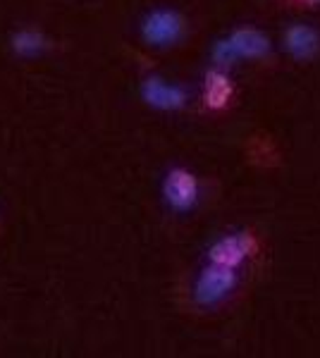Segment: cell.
I'll list each match as a JSON object with an SVG mask.
<instances>
[{"mask_svg": "<svg viewBox=\"0 0 320 358\" xmlns=\"http://www.w3.org/2000/svg\"><path fill=\"white\" fill-rule=\"evenodd\" d=\"M162 194L174 210H189L199 199V184H196V177L187 170H170L165 184H162Z\"/></svg>", "mask_w": 320, "mask_h": 358, "instance_id": "cell-2", "label": "cell"}, {"mask_svg": "<svg viewBox=\"0 0 320 358\" xmlns=\"http://www.w3.org/2000/svg\"><path fill=\"white\" fill-rule=\"evenodd\" d=\"M227 41L232 43L237 57H265L270 53V41L256 29H239Z\"/></svg>", "mask_w": 320, "mask_h": 358, "instance_id": "cell-7", "label": "cell"}, {"mask_svg": "<svg viewBox=\"0 0 320 358\" xmlns=\"http://www.w3.org/2000/svg\"><path fill=\"white\" fill-rule=\"evenodd\" d=\"M213 57H215L218 65H232V60L237 57V53H235V48H232L230 41H220L213 48Z\"/></svg>", "mask_w": 320, "mask_h": 358, "instance_id": "cell-10", "label": "cell"}, {"mask_svg": "<svg viewBox=\"0 0 320 358\" xmlns=\"http://www.w3.org/2000/svg\"><path fill=\"white\" fill-rule=\"evenodd\" d=\"M141 31L151 45H172L182 36V20L172 10H155L146 17Z\"/></svg>", "mask_w": 320, "mask_h": 358, "instance_id": "cell-3", "label": "cell"}, {"mask_svg": "<svg viewBox=\"0 0 320 358\" xmlns=\"http://www.w3.org/2000/svg\"><path fill=\"white\" fill-rule=\"evenodd\" d=\"M141 94L148 106L162 108V110H177L187 103V91L179 89V86L165 84L158 77H148L141 86Z\"/></svg>", "mask_w": 320, "mask_h": 358, "instance_id": "cell-5", "label": "cell"}, {"mask_svg": "<svg viewBox=\"0 0 320 358\" xmlns=\"http://www.w3.org/2000/svg\"><path fill=\"white\" fill-rule=\"evenodd\" d=\"M284 45L296 60H308L318 53L320 48V34L313 27L306 24H294L284 36Z\"/></svg>", "mask_w": 320, "mask_h": 358, "instance_id": "cell-6", "label": "cell"}, {"mask_svg": "<svg viewBox=\"0 0 320 358\" xmlns=\"http://www.w3.org/2000/svg\"><path fill=\"white\" fill-rule=\"evenodd\" d=\"M235 285H237L235 268L211 263V268L203 270L201 277L196 280L194 296L201 306H215V303L223 301V299L230 296V292L235 289Z\"/></svg>", "mask_w": 320, "mask_h": 358, "instance_id": "cell-1", "label": "cell"}, {"mask_svg": "<svg viewBox=\"0 0 320 358\" xmlns=\"http://www.w3.org/2000/svg\"><path fill=\"white\" fill-rule=\"evenodd\" d=\"M13 45L20 55L32 57V55H36L46 48V38L36 31H22L13 38Z\"/></svg>", "mask_w": 320, "mask_h": 358, "instance_id": "cell-9", "label": "cell"}, {"mask_svg": "<svg viewBox=\"0 0 320 358\" xmlns=\"http://www.w3.org/2000/svg\"><path fill=\"white\" fill-rule=\"evenodd\" d=\"M253 251V239L249 234H232L225 239L215 241L208 251V258L215 265H227V268H237L249 253Z\"/></svg>", "mask_w": 320, "mask_h": 358, "instance_id": "cell-4", "label": "cell"}, {"mask_svg": "<svg viewBox=\"0 0 320 358\" xmlns=\"http://www.w3.org/2000/svg\"><path fill=\"white\" fill-rule=\"evenodd\" d=\"M301 3H308V5H318L320 0H301Z\"/></svg>", "mask_w": 320, "mask_h": 358, "instance_id": "cell-11", "label": "cell"}, {"mask_svg": "<svg viewBox=\"0 0 320 358\" xmlns=\"http://www.w3.org/2000/svg\"><path fill=\"white\" fill-rule=\"evenodd\" d=\"M203 89H206V103L211 108H223L227 106L232 96V84L230 79L225 77L220 69H211L206 74V82H203Z\"/></svg>", "mask_w": 320, "mask_h": 358, "instance_id": "cell-8", "label": "cell"}]
</instances>
